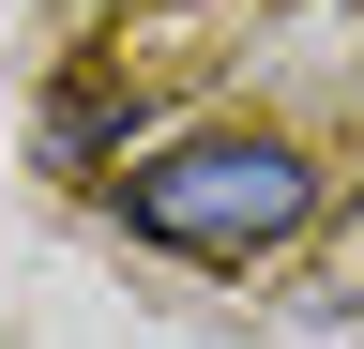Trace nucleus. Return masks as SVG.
Returning a JSON list of instances; mask_svg holds the SVG:
<instances>
[{"label": "nucleus", "mask_w": 364, "mask_h": 349, "mask_svg": "<svg viewBox=\"0 0 364 349\" xmlns=\"http://www.w3.org/2000/svg\"><path fill=\"white\" fill-rule=\"evenodd\" d=\"M122 228L167 243V258H213V274H243V258L304 243L318 228V167L289 137H243V122H213V137H167L122 167Z\"/></svg>", "instance_id": "nucleus-1"}]
</instances>
